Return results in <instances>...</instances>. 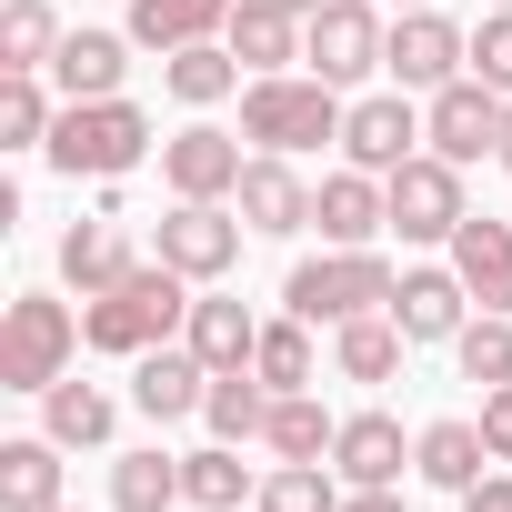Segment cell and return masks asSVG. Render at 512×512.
<instances>
[{"instance_id": "1", "label": "cell", "mask_w": 512, "mask_h": 512, "mask_svg": "<svg viewBox=\"0 0 512 512\" xmlns=\"http://www.w3.org/2000/svg\"><path fill=\"white\" fill-rule=\"evenodd\" d=\"M191 302H201V282H191V272H171L161 251H151V262H131L111 292H91V302H81V342H91V352H111V362H141L151 342H171V332L191 322Z\"/></svg>"}, {"instance_id": "2", "label": "cell", "mask_w": 512, "mask_h": 512, "mask_svg": "<svg viewBox=\"0 0 512 512\" xmlns=\"http://www.w3.org/2000/svg\"><path fill=\"white\" fill-rule=\"evenodd\" d=\"M151 111L131 101V91H111V101H61V121H51V171L61 181H121V171H141L151 161Z\"/></svg>"}, {"instance_id": "3", "label": "cell", "mask_w": 512, "mask_h": 512, "mask_svg": "<svg viewBox=\"0 0 512 512\" xmlns=\"http://www.w3.org/2000/svg\"><path fill=\"white\" fill-rule=\"evenodd\" d=\"M342 111H352V101H342L332 81H312V71H262V81H241V141H251V151H282V161L342 141Z\"/></svg>"}, {"instance_id": "4", "label": "cell", "mask_w": 512, "mask_h": 512, "mask_svg": "<svg viewBox=\"0 0 512 512\" xmlns=\"http://www.w3.org/2000/svg\"><path fill=\"white\" fill-rule=\"evenodd\" d=\"M71 352H91V342H81V312L61 292H21L0 312V392H51L71 372Z\"/></svg>"}, {"instance_id": "5", "label": "cell", "mask_w": 512, "mask_h": 512, "mask_svg": "<svg viewBox=\"0 0 512 512\" xmlns=\"http://www.w3.org/2000/svg\"><path fill=\"white\" fill-rule=\"evenodd\" d=\"M392 282H402V272L382 262V251H322V262H302V272L282 282V312H302L312 332H322V322L342 332V322H362V312H392Z\"/></svg>"}, {"instance_id": "6", "label": "cell", "mask_w": 512, "mask_h": 512, "mask_svg": "<svg viewBox=\"0 0 512 512\" xmlns=\"http://www.w3.org/2000/svg\"><path fill=\"white\" fill-rule=\"evenodd\" d=\"M382 41H392V21L372 11V0H322V11L302 21V71L332 81V91H352V81L382 71Z\"/></svg>"}, {"instance_id": "7", "label": "cell", "mask_w": 512, "mask_h": 512, "mask_svg": "<svg viewBox=\"0 0 512 512\" xmlns=\"http://www.w3.org/2000/svg\"><path fill=\"white\" fill-rule=\"evenodd\" d=\"M382 201H392V241H452L462 221H472V201H462V161H442V151H412L392 181H382Z\"/></svg>"}, {"instance_id": "8", "label": "cell", "mask_w": 512, "mask_h": 512, "mask_svg": "<svg viewBox=\"0 0 512 512\" xmlns=\"http://www.w3.org/2000/svg\"><path fill=\"white\" fill-rule=\"evenodd\" d=\"M382 71H392V91H452L462 71H472V31L462 21H442V11H402L392 21V41H382Z\"/></svg>"}, {"instance_id": "9", "label": "cell", "mask_w": 512, "mask_h": 512, "mask_svg": "<svg viewBox=\"0 0 512 512\" xmlns=\"http://www.w3.org/2000/svg\"><path fill=\"white\" fill-rule=\"evenodd\" d=\"M241 211L231 201H171L161 211V231H151V251L171 272H191V282H221V272H241Z\"/></svg>"}, {"instance_id": "10", "label": "cell", "mask_w": 512, "mask_h": 512, "mask_svg": "<svg viewBox=\"0 0 512 512\" xmlns=\"http://www.w3.org/2000/svg\"><path fill=\"white\" fill-rule=\"evenodd\" d=\"M412 151H432V131H422V101H412V91H372V101H352V111H342V161H352V171H382V181H392Z\"/></svg>"}, {"instance_id": "11", "label": "cell", "mask_w": 512, "mask_h": 512, "mask_svg": "<svg viewBox=\"0 0 512 512\" xmlns=\"http://www.w3.org/2000/svg\"><path fill=\"white\" fill-rule=\"evenodd\" d=\"M422 131H432V151H442V161H462V171H472V161H492V141H502V91L462 71L452 91H432V101H422Z\"/></svg>"}, {"instance_id": "12", "label": "cell", "mask_w": 512, "mask_h": 512, "mask_svg": "<svg viewBox=\"0 0 512 512\" xmlns=\"http://www.w3.org/2000/svg\"><path fill=\"white\" fill-rule=\"evenodd\" d=\"M241 141L221 131V121H191V131H171L161 141V181H171V201H231L241 191Z\"/></svg>"}, {"instance_id": "13", "label": "cell", "mask_w": 512, "mask_h": 512, "mask_svg": "<svg viewBox=\"0 0 512 512\" xmlns=\"http://www.w3.org/2000/svg\"><path fill=\"white\" fill-rule=\"evenodd\" d=\"M312 231L332 251H372L392 231V201H382V171H322L312 181Z\"/></svg>"}, {"instance_id": "14", "label": "cell", "mask_w": 512, "mask_h": 512, "mask_svg": "<svg viewBox=\"0 0 512 512\" xmlns=\"http://www.w3.org/2000/svg\"><path fill=\"white\" fill-rule=\"evenodd\" d=\"M201 392H211V362H201L191 342H151V352L131 362V412H141V422H191Z\"/></svg>"}, {"instance_id": "15", "label": "cell", "mask_w": 512, "mask_h": 512, "mask_svg": "<svg viewBox=\"0 0 512 512\" xmlns=\"http://www.w3.org/2000/svg\"><path fill=\"white\" fill-rule=\"evenodd\" d=\"M231 211L262 231V241H292V231H312V181H302L282 151H251V171H241Z\"/></svg>"}, {"instance_id": "16", "label": "cell", "mask_w": 512, "mask_h": 512, "mask_svg": "<svg viewBox=\"0 0 512 512\" xmlns=\"http://www.w3.org/2000/svg\"><path fill=\"white\" fill-rule=\"evenodd\" d=\"M131 51H141L131 31H91V21H81V31H61V51H51V91H61V101H111V91L131 81Z\"/></svg>"}, {"instance_id": "17", "label": "cell", "mask_w": 512, "mask_h": 512, "mask_svg": "<svg viewBox=\"0 0 512 512\" xmlns=\"http://www.w3.org/2000/svg\"><path fill=\"white\" fill-rule=\"evenodd\" d=\"M392 322H402L412 342H452V332L472 322V282H462L452 262H412V272L392 282Z\"/></svg>"}, {"instance_id": "18", "label": "cell", "mask_w": 512, "mask_h": 512, "mask_svg": "<svg viewBox=\"0 0 512 512\" xmlns=\"http://www.w3.org/2000/svg\"><path fill=\"white\" fill-rule=\"evenodd\" d=\"M131 262H141V251H131L121 211H91V221H71V231H61V282H71L81 302H91V292H111Z\"/></svg>"}, {"instance_id": "19", "label": "cell", "mask_w": 512, "mask_h": 512, "mask_svg": "<svg viewBox=\"0 0 512 512\" xmlns=\"http://www.w3.org/2000/svg\"><path fill=\"white\" fill-rule=\"evenodd\" d=\"M442 262L472 282L482 312H512V221H482V211H472V221L442 241Z\"/></svg>"}, {"instance_id": "20", "label": "cell", "mask_w": 512, "mask_h": 512, "mask_svg": "<svg viewBox=\"0 0 512 512\" xmlns=\"http://www.w3.org/2000/svg\"><path fill=\"white\" fill-rule=\"evenodd\" d=\"M221 41H231V61H241L251 81H262V71H292V61H302V11H292V0H241Z\"/></svg>"}, {"instance_id": "21", "label": "cell", "mask_w": 512, "mask_h": 512, "mask_svg": "<svg viewBox=\"0 0 512 512\" xmlns=\"http://www.w3.org/2000/svg\"><path fill=\"white\" fill-rule=\"evenodd\" d=\"M231 11H241V0H131V21H121V31H131L141 51L171 61V51H191V41H221Z\"/></svg>"}, {"instance_id": "22", "label": "cell", "mask_w": 512, "mask_h": 512, "mask_svg": "<svg viewBox=\"0 0 512 512\" xmlns=\"http://www.w3.org/2000/svg\"><path fill=\"white\" fill-rule=\"evenodd\" d=\"M402 462H412V442H402V422H392V412H352V422L332 432V472H342L352 492L402 482Z\"/></svg>"}, {"instance_id": "23", "label": "cell", "mask_w": 512, "mask_h": 512, "mask_svg": "<svg viewBox=\"0 0 512 512\" xmlns=\"http://www.w3.org/2000/svg\"><path fill=\"white\" fill-rule=\"evenodd\" d=\"M181 342L211 362V372H251V352H262V322H251L231 292H211L201 282V302H191V322H181Z\"/></svg>"}, {"instance_id": "24", "label": "cell", "mask_w": 512, "mask_h": 512, "mask_svg": "<svg viewBox=\"0 0 512 512\" xmlns=\"http://www.w3.org/2000/svg\"><path fill=\"white\" fill-rule=\"evenodd\" d=\"M412 472H422V482H442V492H472V482L492 472L482 422H462V412H452V422H422V432H412Z\"/></svg>"}, {"instance_id": "25", "label": "cell", "mask_w": 512, "mask_h": 512, "mask_svg": "<svg viewBox=\"0 0 512 512\" xmlns=\"http://www.w3.org/2000/svg\"><path fill=\"white\" fill-rule=\"evenodd\" d=\"M111 422H121V402H111L101 382H71V372H61V382L41 392V432H51L61 452H101V442H111Z\"/></svg>"}, {"instance_id": "26", "label": "cell", "mask_w": 512, "mask_h": 512, "mask_svg": "<svg viewBox=\"0 0 512 512\" xmlns=\"http://www.w3.org/2000/svg\"><path fill=\"white\" fill-rule=\"evenodd\" d=\"M0 512H61V442L51 432L0 442Z\"/></svg>"}, {"instance_id": "27", "label": "cell", "mask_w": 512, "mask_h": 512, "mask_svg": "<svg viewBox=\"0 0 512 512\" xmlns=\"http://www.w3.org/2000/svg\"><path fill=\"white\" fill-rule=\"evenodd\" d=\"M181 502H201V512H241V502H262V472L241 462V442L181 452Z\"/></svg>"}, {"instance_id": "28", "label": "cell", "mask_w": 512, "mask_h": 512, "mask_svg": "<svg viewBox=\"0 0 512 512\" xmlns=\"http://www.w3.org/2000/svg\"><path fill=\"white\" fill-rule=\"evenodd\" d=\"M161 91H171L181 111H221V101L241 91V61H231V41H191V51H171V61H161Z\"/></svg>"}, {"instance_id": "29", "label": "cell", "mask_w": 512, "mask_h": 512, "mask_svg": "<svg viewBox=\"0 0 512 512\" xmlns=\"http://www.w3.org/2000/svg\"><path fill=\"white\" fill-rule=\"evenodd\" d=\"M402 352H412V332H402L392 312H362V322L332 332V372H342V382H392Z\"/></svg>"}, {"instance_id": "30", "label": "cell", "mask_w": 512, "mask_h": 512, "mask_svg": "<svg viewBox=\"0 0 512 512\" xmlns=\"http://www.w3.org/2000/svg\"><path fill=\"white\" fill-rule=\"evenodd\" d=\"M201 422H211V442H262V422H272V382H262V372H211Z\"/></svg>"}, {"instance_id": "31", "label": "cell", "mask_w": 512, "mask_h": 512, "mask_svg": "<svg viewBox=\"0 0 512 512\" xmlns=\"http://www.w3.org/2000/svg\"><path fill=\"white\" fill-rule=\"evenodd\" d=\"M332 412L312 402V392H272V422H262V442H272V462H322L332 452Z\"/></svg>"}, {"instance_id": "32", "label": "cell", "mask_w": 512, "mask_h": 512, "mask_svg": "<svg viewBox=\"0 0 512 512\" xmlns=\"http://www.w3.org/2000/svg\"><path fill=\"white\" fill-rule=\"evenodd\" d=\"M61 101L41 91V71H0V151H51Z\"/></svg>"}, {"instance_id": "33", "label": "cell", "mask_w": 512, "mask_h": 512, "mask_svg": "<svg viewBox=\"0 0 512 512\" xmlns=\"http://www.w3.org/2000/svg\"><path fill=\"white\" fill-rule=\"evenodd\" d=\"M251 372H262L272 392H312V322L302 312H282V322H262V352H251Z\"/></svg>"}, {"instance_id": "34", "label": "cell", "mask_w": 512, "mask_h": 512, "mask_svg": "<svg viewBox=\"0 0 512 512\" xmlns=\"http://www.w3.org/2000/svg\"><path fill=\"white\" fill-rule=\"evenodd\" d=\"M51 51H61V11L51 0H11L0 11V71H51Z\"/></svg>"}, {"instance_id": "35", "label": "cell", "mask_w": 512, "mask_h": 512, "mask_svg": "<svg viewBox=\"0 0 512 512\" xmlns=\"http://www.w3.org/2000/svg\"><path fill=\"white\" fill-rule=\"evenodd\" d=\"M181 502V462L171 452H121L111 462V512H171Z\"/></svg>"}, {"instance_id": "36", "label": "cell", "mask_w": 512, "mask_h": 512, "mask_svg": "<svg viewBox=\"0 0 512 512\" xmlns=\"http://www.w3.org/2000/svg\"><path fill=\"white\" fill-rule=\"evenodd\" d=\"M342 492H352V482H332L322 462H272L251 512H342Z\"/></svg>"}, {"instance_id": "37", "label": "cell", "mask_w": 512, "mask_h": 512, "mask_svg": "<svg viewBox=\"0 0 512 512\" xmlns=\"http://www.w3.org/2000/svg\"><path fill=\"white\" fill-rule=\"evenodd\" d=\"M452 362H462V382L502 392V382H512V312H482V322H462V332H452Z\"/></svg>"}, {"instance_id": "38", "label": "cell", "mask_w": 512, "mask_h": 512, "mask_svg": "<svg viewBox=\"0 0 512 512\" xmlns=\"http://www.w3.org/2000/svg\"><path fill=\"white\" fill-rule=\"evenodd\" d=\"M472 81H492V91L512 101V11H482V31H472Z\"/></svg>"}, {"instance_id": "39", "label": "cell", "mask_w": 512, "mask_h": 512, "mask_svg": "<svg viewBox=\"0 0 512 512\" xmlns=\"http://www.w3.org/2000/svg\"><path fill=\"white\" fill-rule=\"evenodd\" d=\"M482 442H492V462H512V382L482 392Z\"/></svg>"}, {"instance_id": "40", "label": "cell", "mask_w": 512, "mask_h": 512, "mask_svg": "<svg viewBox=\"0 0 512 512\" xmlns=\"http://www.w3.org/2000/svg\"><path fill=\"white\" fill-rule=\"evenodd\" d=\"M462 512H512V472H482V482L462 492Z\"/></svg>"}, {"instance_id": "41", "label": "cell", "mask_w": 512, "mask_h": 512, "mask_svg": "<svg viewBox=\"0 0 512 512\" xmlns=\"http://www.w3.org/2000/svg\"><path fill=\"white\" fill-rule=\"evenodd\" d=\"M342 512H412V502H402L392 482H372V492H342Z\"/></svg>"}, {"instance_id": "42", "label": "cell", "mask_w": 512, "mask_h": 512, "mask_svg": "<svg viewBox=\"0 0 512 512\" xmlns=\"http://www.w3.org/2000/svg\"><path fill=\"white\" fill-rule=\"evenodd\" d=\"M492 161H502V171H512V101H502V141H492Z\"/></svg>"}, {"instance_id": "43", "label": "cell", "mask_w": 512, "mask_h": 512, "mask_svg": "<svg viewBox=\"0 0 512 512\" xmlns=\"http://www.w3.org/2000/svg\"><path fill=\"white\" fill-rule=\"evenodd\" d=\"M392 11H432V0H392Z\"/></svg>"}, {"instance_id": "44", "label": "cell", "mask_w": 512, "mask_h": 512, "mask_svg": "<svg viewBox=\"0 0 512 512\" xmlns=\"http://www.w3.org/2000/svg\"><path fill=\"white\" fill-rule=\"evenodd\" d=\"M292 11H302V21H312V11H322V0H292Z\"/></svg>"}, {"instance_id": "45", "label": "cell", "mask_w": 512, "mask_h": 512, "mask_svg": "<svg viewBox=\"0 0 512 512\" xmlns=\"http://www.w3.org/2000/svg\"><path fill=\"white\" fill-rule=\"evenodd\" d=\"M492 11H512V0H492Z\"/></svg>"}, {"instance_id": "46", "label": "cell", "mask_w": 512, "mask_h": 512, "mask_svg": "<svg viewBox=\"0 0 512 512\" xmlns=\"http://www.w3.org/2000/svg\"><path fill=\"white\" fill-rule=\"evenodd\" d=\"M61 512H71V502H61Z\"/></svg>"}]
</instances>
